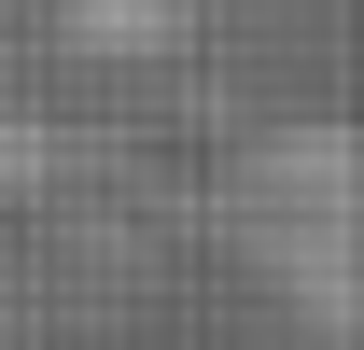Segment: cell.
<instances>
[{"label":"cell","instance_id":"6da1fadb","mask_svg":"<svg viewBox=\"0 0 364 350\" xmlns=\"http://www.w3.org/2000/svg\"><path fill=\"white\" fill-rule=\"evenodd\" d=\"M238 253L309 322V350H350V322H364V154H350L336 112H294V127L252 140V169H238Z\"/></svg>","mask_w":364,"mask_h":350}]
</instances>
